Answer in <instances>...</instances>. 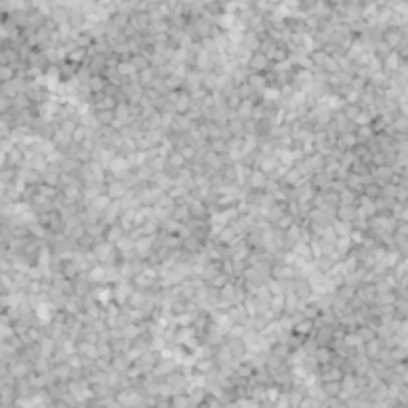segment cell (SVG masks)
Returning <instances> with one entry per match:
<instances>
[{
	"mask_svg": "<svg viewBox=\"0 0 408 408\" xmlns=\"http://www.w3.org/2000/svg\"><path fill=\"white\" fill-rule=\"evenodd\" d=\"M204 2H211V0H204Z\"/></svg>",
	"mask_w": 408,
	"mask_h": 408,
	"instance_id": "6da1fadb",
	"label": "cell"
}]
</instances>
